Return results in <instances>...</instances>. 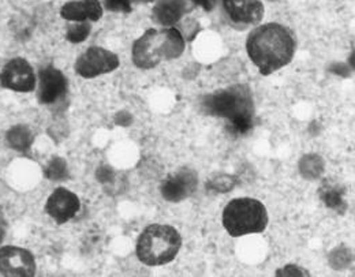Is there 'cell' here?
<instances>
[{"instance_id": "6da1fadb", "label": "cell", "mask_w": 355, "mask_h": 277, "mask_svg": "<svg viewBox=\"0 0 355 277\" xmlns=\"http://www.w3.org/2000/svg\"><path fill=\"white\" fill-rule=\"evenodd\" d=\"M246 49L260 73L269 75L293 60L295 40L287 28L279 24H266L249 35Z\"/></svg>"}, {"instance_id": "7a4b0ae2", "label": "cell", "mask_w": 355, "mask_h": 277, "mask_svg": "<svg viewBox=\"0 0 355 277\" xmlns=\"http://www.w3.org/2000/svg\"><path fill=\"white\" fill-rule=\"evenodd\" d=\"M202 109L208 115L227 119L231 125V132L235 134H246L253 127L254 105L250 89L246 85H235L209 94L202 101Z\"/></svg>"}, {"instance_id": "3957f363", "label": "cell", "mask_w": 355, "mask_h": 277, "mask_svg": "<svg viewBox=\"0 0 355 277\" xmlns=\"http://www.w3.org/2000/svg\"><path fill=\"white\" fill-rule=\"evenodd\" d=\"M184 51V39L175 28L146 30L133 46L134 64L149 70L163 60L177 59Z\"/></svg>"}, {"instance_id": "277c9868", "label": "cell", "mask_w": 355, "mask_h": 277, "mask_svg": "<svg viewBox=\"0 0 355 277\" xmlns=\"http://www.w3.org/2000/svg\"><path fill=\"white\" fill-rule=\"evenodd\" d=\"M182 246L179 232L171 226L153 224L146 227L137 242L138 260L149 267H159L171 262Z\"/></svg>"}, {"instance_id": "5b68a950", "label": "cell", "mask_w": 355, "mask_h": 277, "mask_svg": "<svg viewBox=\"0 0 355 277\" xmlns=\"http://www.w3.org/2000/svg\"><path fill=\"white\" fill-rule=\"evenodd\" d=\"M223 226L234 238L260 233L268 226L266 206L254 198H235L223 211Z\"/></svg>"}, {"instance_id": "8992f818", "label": "cell", "mask_w": 355, "mask_h": 277, "mask_svg": "<svg viewBox=\"0 0 355 277\" xmlns=\"http://www.w3.org/2000/svg\"><path fill=\"white\" fill-rule=\"evenodd\" d=\"M119 67V57L101 46H90L76 62V71L84 78L112 73Z\"/></svg>"}, {"instance_id": "52a82bcc", "label": "cell", "mask_w": 355, "mask_h": 277, "mask_svg": "<svg viewBox=\"0 0 355 277\" xmlns=\"http://www.w3.org/2000/svg\"><path fill=\"white\" fill-rule=\"evenodd\" d=\"M0 274L4 276H35L36 262L29 250L4 246L0 249Z\"/></svg>"}, {"instance_id": "ba28073f", "label": "cell", "mask_w": 355, "mask_h": 277, "mask_svg": "<svg viewBox=\"0 0 355 277\" xmlns=\"http://www.w3.org/2000/svg\"><path fill=\"white\" fill-rule=\"evenodd\" d=\"M0 85L15 92H32L36 87L33 69L22 57L12 59L0 73Z\"/></svg>"}, {"instance_id": "9c48e42d", "label": "cell", "mask_w": 355, "mask_h": 277, "mask_svg": "<svg viewBox=\"0 0 355 277\" xmlns=\"http://www.w3.org/2000/svg\"><path fill=\"white\" fill-rule=\"evenodd\" d=\"M81 202L80 198L69 191L67 188L59 187L56 188L48 198L45 211L46 213L58 223L64 224L71 220L80 211Z\"/></svg>"}, {"instance_id": "30bf717a", "label": "cell", "mask_w": 355, "mask_h": 277, "mask_svg": "<svg viewBox=\"0 0 355 277\" xmlns=\"http://www.w3.org/2000/svg\"><path fill=\"white\" fill-rule=\"evenodd\" d=\"M197 188V175L194 171L183 168L170 175L162 184V195L170 202H180L189 198Z\"/></svg>"}, {"instance_id": "8fae6325", "label": "cell", "mask_w": 355, "mask_h": 277, "mask_svg": "<svg viewBox=\"0 0 355 277\" xmlns=\"http://www.w3.org/2000/svg\"><path fill=\"white\" fill-rule=\"evenodd\" d=\"M223 7L231 21L245 25H256L264 17L261 0H223Z\"/></svg>"}, {"instance_id": "7c38bea8", "label": "cell", "mask_w": 355, "mask_h": 277, "mask_svg": "<svg viewBox=\"0 0 355 277\" xmlns=\"http://www.w3.org/2000/svg\"><path fill=\"white\" fill-rule=\"evenodd\" d=\"M39 80V100L43 104H53L67 92L66 77L52 66H46L40 70Z\"/></svg>"}, {"instance_id": "4fadbf2b", "label": "cell", "mask_w": 355, "mask_h": 277, "mask_svg": "<svg viewBox=\"0 0 355 277\" xmlns=\"http://www.w3.org/2000/svg\"><path fill=\"white\" fill-rule=\"evenodd\" d=\"M62 18L74 22H85V21H98L103 17V7L98 0H81L71 1L62 7L60 10Z\"/></svg>"}, {"instance_id": "5bb4252c", "label": "cell", "mask_w": 355, "mask_h": 277, "mask_svg": "<svg viewBox=\"0 0 355 277\" xmlns=\"http://www.w3.org/2000/svg\"><path fill=\"white\" fill-rule=\"evenodd\" d=\"M186 0H157L153 7V19L162 26H173L186 14Z\"/></svg>"}, {"instance_id": "9a60e30c", "label": "cell", "mask_w": 355, "mask_h": 277, "mask_svg": "<svg viewBox=\"0 0 355 277\" xmlns=\"http://www.w3.org/2000/svg\"><path fill=\"white\" fill-rule=\"evenodd\" d=\"M7 141L11 148L19 152H26L33 142V136L25 126H17L7 133Z\"/></svg>"}, {"instance_id": "2e32d148", "label": "cell", "mask_w": 355, "mask_h": 277, "mask_svg": "<svg viewBox=\"0 0 355 277\" xmlns=\"http://www.w3.org/2000/svg\"><path fill=\"white\" fill-rule=\"evenodd\" d=\"M320 195L325 205L332 209L339 211L340 208H346V204L343 201V193L340 188H338V186H322V188L320 190Z\"/></svg>"}, {"instance_id": "e0dca14e", "label": "cell", "mask_w": 355, "mask_h": 277, "mask_svg": "<svg viewBox=\"0 0 355 277\" xmlns=\"http://www.w3.org/2000/svg\"><path fill=\"white\" fill-rule=\"evenodd\" d=\"M89 33H90V25L85 22H78V24H73L67 28V40L71 43H83L84 40L88 39Z\"/></svg>"}, {"instance_id": "ac0fdd59", "label": "cell", "mask_w": 355, "mask_h": 277, "mask_svg": "<svg viewBox=\"0 0 355 277\" xmlns=\"http://www.w3.org/2000/svg\"><path fill=\"white\" fill-rule=\"evenodd\" d=\"M45 175L48 179L52 181H63L64 178H67V168H66V163L62 159H53L46 171Z\"/></svg>"}, {"instance_id": "d6986e66", "label": "cell", "mask_w": 355, "mask_h": 277, "mask_svg": "<svg viewBox=\"0 0 355 277\" xmlns=\"http://www.w3.org/2000/svg\"><path fill=\"white\" fill-rule=\"evenodd\" d=\"M133 1H152V0H105V7L115 12H130Z\"/></svg>"}, {"instance_id": "ffe728a7", "label": "cell", "mask_w": 355, "mask_h": 277, "mask_svg": "<svg viewBox=\"0 0 355 277\" xmlns=\"http://www.w3.org/2000/svg\"><path fill=\"white\" fill-rule=\"evenodd\" d=\"M280 274H284L282 276H308V275H305L304 271H300L294 265H290V267L284 268L283 271H277V276H280Z\"/></svg>"}, {"instance_id": "44dd1931", "label": "cell", "mask_w": 355, "mask_h": 277, "mask_svg": "<svg viewBox=\"0 0 355 277\" xmlns=\"http://www.w3.org/2000/svg\"><path fill=\"white\" fill-rule=\"evenodd\" d=\"M194 4H197V6H201L204 10H207V11H211L212 8H214V6H215V1L214 0H191Z\"/></svg>"}]
</instances>
